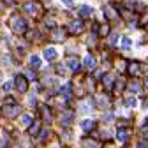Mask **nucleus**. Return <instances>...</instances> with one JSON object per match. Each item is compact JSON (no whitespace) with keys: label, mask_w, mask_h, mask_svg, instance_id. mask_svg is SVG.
Instances as JSON below:
<instances>
[{"label":"nucleus","mask_w":148,"mask_h":148,"mask_svg":"<svg viewBox=\"0 0 148 148\" xmlns=\"http://www.w3.org/2000/svg\"><path fill=\"white\" fill-rule=\"evenodd\" d=\"M11 28H12L14 34L20 35V34H23V32L27 30V21L23 20L20 14H14V16L11 18Z\"/></svg>","instance_id":"1"},{"label":"nucleus","mask_w":148,"mask_h":148,"mask_svg":"<svg viewBox=\"0 0 148 148\" xmlns=\"http://www.w3.org/2000/svg\"><path fill=\"white\" fill-rule=\"evenodd\" d=\"M102 12L106 16V20H109V21H118L120 20V11L115 9V7H111V5H106L102 9Z\"/></svg>","instance_id":"2"},{"label":"nucleus","mask_w":148,"mask_h":148,"mask_svg":"<svg viewBox=\"0 0 148 148\" xmlns=\"http://www.w3.org/2000/svg\"><path fill=\"white\" fill-rule=\"evenodd\" d=\"M127 72L131 74L132 78H139L141 72H143V65L139 62H131V64H129V67H127Z\"/></svg>","instance_id":"3"},{"label":"nucleus","mask_w":148,"mask_h":148,"mask_svg":"<svg viewBox=\"0 0 148 148\" xmlns=\"http://www.w3.org/2000/svg\"><path fill=\"white\" fill-rule=\"evenodd\" d=\"M14 85H16V88H18V92H21V94H25V92L28 90V79L25 78V76H16V79H14Z\"/></svg>","instance_id":"4"},{"label":"nucleus","mask_w":148,"mask_h":148,"mask_svg":"<svg viewBox=\"0 0 148 148\" xmlns=\"http://www.w3.org/2000/svg\"><path fill=\"white\" fill-rule=\"evenodd\" d=\"M4 113H5L7 118H14V116H18V115L21 113V108L18 106V104H11V106H5Z\"/></svg>","instance_id":"5"},{"label":"nucleus","mask_w":148,"mask_h":148,"mask_svg":"<svg viewBox=\"0 0 148 148\" xmlns=\"http://www.w3.org/2000/svg\"><path fill=\"white\" fill-rule=\"evenodd\" d=\"M65 62L69 64V69H71L72 72H78V71L81 69V64H79L78 57H74V55H69V57L65 58Z\"/></svg>","instance_id":"6"},{"label":"nucleus","mask_w":148,"mask_h":148,"mask_svg":"<svg viewBox=\"0 0 148 148\" xmlns=\"http://www.w3.org/2000/svg\"><path fill=\"white\" fill-rule=\"evenodd\" d=\"M83 67L86 69V71H94L95 67H97V60H95V57H94V55H86V57H85V60H83Z\"/></svg>","instance_id":"7"},{"label":"nucleus","mask_w":148,"mask_h":148,"mask_svg":"<svg viewBox=\"0 0 148 148\" xmlns=\"http://www.w3.org/2000/svg\"><path fill=\"white\" fill-rule=\"evenodd\" d=\"M69 30H71L72 35H78V34L83 32V23L81 21H71L69 23Z\"/></svg>","instance_id":"8"},{"label":"nucleus","mask_w":148,"mask_h":148,"mask_svg":"<svg viewBox=\"0 0 148 148\" xmlns=\"http://www.w3.org/2000/svg\"><path fill=\"white\" fill-rule=\"evenodd\" d=\"M118 11H120V18H123L125 21H129V23H132V21H134V18H136V16H134L132 11H129V9H125V7H122V9H118Z\"/></svg>","instance_id":"9"},{"label":"nucleus","mask_w":148,"mask_h":148,"mask_svg":"<svg viewBox=\"0 0 148 148\" xmlns=\"http://www.w3.org/2000/svg\"><path fill=\"white\" fill-rule=\"evenodd\" d=\"M72 120H74V113H72V111H65V113L62 115V118H60V122H62L64 127H69L72 123Z\"/></svg>","instance_id":"10"},{"label":"nucleus","mask_w":148,"mask_h":148,"mask_svg":"<svg viewBox=\"0 0 148 148\" xmlns=\"http://www.w3.org/2000/svg\"><path fill=\"white\" fill-rule=\"evenodd\" d=\"M129 136H131V131H129V129H118L116 138H118L120 143H127L129 141Z\"/></svg>","instance_id":"11"},{"label":"nucleus","mask_w":148,"mask_h":148,"mask_svg":"<svg viewBox=\"0 0 148 148\" xmlns=\"http://www.w3.org/2000/svg\"><path fill=\"white\" fill-rule=\"evenodd\" d=\"M115 76L113 74H106V76L102 78V83H104V86L108 88V90H113V86H115Z\"/></svg>","instance_id":"12"},{"label":"nucleus","mask_w":148,"mask_h":148,"mask_svg":"<svg viewBox=\"0 0 148 148\" xmlns=\"http://www.w3.org/2000/svg\"><path fill=\"white\" fill-rule=\"evenodd\" d=\"M51 37H53V41H64V39H65V32H64V28H53Z\"/></svg>","instance_id":"13"},{"label":"nucleus","mask_w":148,"mask_h":148,"mask_svg":"<svg viewBox=\"0 0 148 148\" xmlns=\"http://www.w3.org/2000/svg\"><path fill=\"white\" fill-rule=\"evenodd\" d=\"M57 57H58V53H57V49H55V48H46V49H44V58H46V60L53 62Z\"/></svg>","instance_id":"14"},{"label":"nucleus","mask_w":148,"mask_h":148,"mask_svg":"<svg viewBox=\"0 0 148 148\" xmlns=\"http://www.w3.org/2000/svg\"><path fill=\"white\" fill-rule=\"evenodd\" d=\"M39 111H41L42 120H44L46 123H49V122H51V111H49V108H48V106H41V108H39Z\"/></svg>","instance_id":"15"},{"label":"nucleus","mask_w":148,"mask_h":148,"mask_svg":"<svg viewBox=\"0 0 148 148\" xmlns=\"http://www.w3.org/2000/svg\"><path fill=\"white\" fill-rule=\"evenodd\" d=\"M39 5H37V4H34V2H27L25 4V11L28 12V14H32V16H35L37 12H39Z\"/></svg>","instance_id":"16"},{"label":"nucleus","mask_w":148,"mask_h":148,"mask_svg":"<svg viewBox=\"0 0 148 148\" xmlns=\"http://www.w3.org/2000/svg\"><path fill=\"white\" fill-rule=\"evenodd\" d=\"M81 129H83L85 132H92L95 129V122L94 120H83L81 122Z\"/></svg>","instance_id":"17"},{"label":"nucleus","mask_w":148,"mask_h":148,"mask_svg":"<svg viewBox=\"0 0 148 148\" xmlns=\"http://www.w3.org/2000/svg\"><path fill=\"white\" fill-rule=\"evenodd\" d=\"M92 14H94V9L90 5H81L79 7V16L81 18H92Z\"/></svg>","instance_id":"18"},{"label":"nucleus","mask_w":148,"mask_h":148,"mask_svg":"<svg viewBox=\"0 0 148 148\" xmlns=\"http://www.w3.org/2000/svg\"><path fill=\"white\" fill-rule=\"evenodd\" d=\"M30 67H32V69L41 67V58L37 57V55H32V57H30Z\"/></svg>","instance_id":"19"},{"label":"nucleus","mask_w":148,"mask_h":148,"mask_svg":"<svg viewBox=\"0 0 148 148\" xmlns=\"http://www.w3.org/2000/svg\"><path fill=\"white\" fill-rule=\"evenodd\" d=\"M108 34H109V25H106V23L101 25V27H99V35H101V37H106Z\"/></svg>","instance_id":"20"},{"label":"nucleus","mask_w":148,"mask_h":148,"mask_svg":"<svg viewBox=\"0 0 148 148\" xmlns=\"http://www.w3.org/2000/svg\"><path fill=\"white\" fill-rule=\"evenodd\" d=\"M108 104H109L108 97H104V95H99V99H97V106H99V108H106Z\"/></svg>","instance_id":"21"},{"label":"nucleus","mask_w":148,"mask_h":148,"mask_svg":"<svg viewBox=\"0 0 148 148\" xmlns=\"http://www.w3.org/2000/svg\"><path fill=\"white\" fill-rule=\"evenodd\" d=\"M123 86H125V81H123L122 78L115 81V92H122V90H123Z\"/></svg>","instance_id":"22"},{"label":"nucleus","mask_w":148,"mask_h":148,"mask_svg":"<svg viewBox=\"0 0 148 148\" xmlns=\"http://www.w3.org/2000/svg\"><path fill=\"white\" fill-rule=\"evenodd\" d=\"M83 148H97V143L92 139H85L83 141Z\"/></svg>","instance_id":"23"},{"label":"nucleus","mask_w":148,"mask_h":148,"mask_svg":"<svg viewBox=\"0 0 148 148\" xmlns=\"http://www.w3.org/2000/svg\"><path fill=\"white\" fill-rule=\"evenodd\" d=\"M129 90H131L132 94H134V92H139V90H141V85H139L138 81H134V83H131V85H129Z\"/></svg>","instance_id":"24"},{"label":"nucleus","mask_w":148,"mask_h":148,"mask_svg":"<svg viewBox=\"0 0 148 148\" xmlns=\"http://www.w3.org/2000/svg\"><path fill=\"white\" fill-rule=\"evenodd\" d=\"M21 123H23L25 127H28V125L32 123V116H30V115H23V116H21Z\"/></svg>","instance_id":"25"},{"label":"nucleus","mask_w":148,"mask_h":148,"mask_svg":"<svg viewBox=\"0 0 148 148\" xmlns=\"http://www.w3.org/2000/svg\"><path fill=\"white\" fill-rule=\"evenodd\" d=\"M28 132H30V136H34V134L39 132V122H35V123L30 127V131H28Z\"/></svg>","instance_id":"26"},{"label":"nucleus","mask_w":148,"mask_h":148,"mask_svg":"<svg viewBox=\"0 0 148 148\" xmlns=\"http://www.w3.org/2000/svg\"><path fill=\"white\" fill-rule=\"evenodd\" d=\"M122 48H123V49L131 48V39H129V37H123V39H122Z\"/></svg>","instance_id":"27"},{"label":"nucleus","mask_w":148,"mask_h":148,"mask_svg":"<svg viewBox=\"0 0 148 148\" xmlns=\"http://www.w3.org/2000/svg\"><path fill=\"white\" fill-rule=\"evenodd\" d=\"M116 37H118L116 34H111V35H109V44H111V46L116 44Z\"/></svg>","instance_id":"28"},{"label":"nucleus","mask_w":148,"mask_h":148,"mask_svg":"<svg viewBox=\"0 0 148 148\" xmlns=\"http://www.w3.org/2000/svg\"><path fill=\"white\" fill-rule=\"evenodd\" d=\"M85 85H86V90H94V81H92L90 78H86V81H85Z\"/></svg>","instance_id":"29"},{"label":"nucleus","mask_w":148,"mask_h":148,"mask_svg":"<svg viewBox=\"0 0 148 148\" xmlns=\"http://www.w3.org/2000/svg\"><path fill=\"white\" fill-rule=\"evenodd\" d=\"M127 106H129V108H134V106H136V99H132V97L127 99Z\"/></svg>","instance_id":"30"},{"label":"nucleus","mask_w":148,"mask_h":148,"mask_svg":"<svg viewBox=\"0 0 148 148\" xmlns=\"http://www.w3.org/2000/svg\"><path fill=\"white\" fill-rule=\"evenodd\" d=\"M11 88H12V83H11V81H7V83H4V90H5V92H9Z\"/></svg>","instance_id":"31"},{"label":"nucleus","mask_w":148,"mask_h":148,"mask_svg":"<svg viewBox=\"0 0 148 148\" xmlns=\"http://www.w3.org/2000/svg\"><path fill=\"white\" fill-rule=\"evenodd\" d=\"M62 2H64V4H65V5H69V7H71V5H72V0H62Z\"/></svg>","instance_id":"32"},{"label":"nucleus","mask_w":148,"mask_h":148,"mask_svg":"<svg viewBox=\"0 0 148 148\" xmlns=\"http://www.w3.org/2000/svg\"><path fill=\"white\" fill-rule=\"evenodd\" d=\"M138 148H146V145H145V143H139V145H138Z\"/></svg>","instance_id":"33"},{"label":"nucleus","mask_w":148,"mask_h":148,"mask_svg":"<svg viewBox=\"0 0 148 148\" xmlns=\"http://www.w3.org/2000/svg\"><path fill=\"white\" fill-rule=\"evenodd\" d=\"M145 88L148 90V79H145Z\"/></svg>","instance_id":"34"},{"label":"nucleus","mask_w":148,"mask_h":148,"mask_svg":"<svg viewBox=\"0 0 148 148\" xmlns=\"http://www.w3.org/2000/svg\"><path fill=\"white\" fill-rule=\"evenodd\" d=\"M143 134H145V138H146V139H148V131H145V132H143Z\"/></svg>","instance_id":"35"},{"label":"nucleus","mask_w":148,"mask_h":148,"mask_svg":"<svg viewBox=\"0 0 148 148\" xmlns=\"http://www.w3.org/2000/svg\"><path fill=\"white\" fill-rule=\"evenodd\" d=\"M0 41H2V39H0Z\"/></svg>","instance_id":"36"}]
</instances>
